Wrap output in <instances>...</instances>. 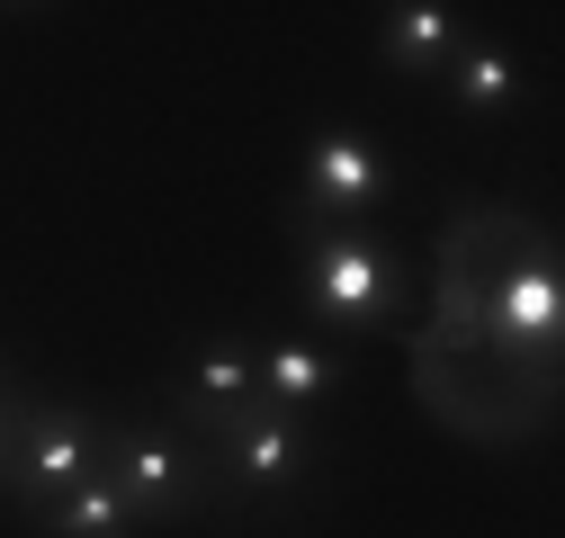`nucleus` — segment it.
<instances>
[{"instance_id":"1","label":"nucleus","mask_w":565,"mask_h":538,"mask_svg":"<svg viewBox=\"0 0 565 538\" xmlns=\"http://www.w3.org/2000/svg\"><path fill=\"white\" fill-rule=\"evenodd\" d=\"M404 359H413V404L476 449H512V440H539L556 422V368L512 359L484 323L431 314V323H413Z\"/></svg>"},{"instance_id":"2","label":"nucleus","mask_w":565,"mask_h":538,"mask_svg":"<svg viewBox=\"0 0 565 538\" xmlns=\"http://www.w3.org/2000/svg\"><path fill=\"white\" fill-rule=\"evenodd\" d=\"M547 251V234L521 216V207H493V197H467L449 207V234H440V279H431V314L440 323H493L503 288Z\"/></svg>"},{"instance_id":"3","label":"nucleus","mask_w":565,"mask_h":538,"mask_svg":"<svg viewBox=\"0 0 565 538\" xmlns=\"http://www.w3.org/2000/svg\"><path fill=\"white\" fill-rule=\"evenodd\" d=\"M99 476L117 485V503L135 512V529H145V520H189V512L216 503V485H225L198 440L145 431V422H99Z\"/></svg>"},{"instance_id":"4","label":"nucleus","mask_w":565,"mask_h":538,"mask_svg":"<svg viewBox=\"0 0 565 538\" xmlns=\"http://www.w3.org/2000/svg\"><path fill=\"white\" fill-rule=\"evenodd\" d=\"M99 422L108 413H73V404L19 395L10 404V476H0V494H10L28 520H45L73 485L99 476Z\"/></svg>"},{"instance_id":"5","label":"nucleus","mask_w":565,"mask_h":538,"mask_svg":"<svg viewBox=\"0 0 565 538\" xmlns=\"http://www.w3.org/2000/svg\"><path fill=\"white\" fill-rule=\"evenodd\" d=\"M198 449L216 458V476H234L243 494H288L315 466V431L297 413H278V404H243V413H225Z\"/></svg>"},{"instance_id":"6","label":"nucleus","mask_w":565,"mask_h":538,"mask_svg":"<svg viewBox=\"0 0 565 538\" xmlns=\"http://www.w3.org/2000/svg\"><path fill=\"white\" fill-rule=\"evenodd\" d=\"M386 189H395V171H386V153L369 144V134H323V144L306 153V180L288 197V216L306 234H341L360 207H377Z\"/></svg>"},{"instance_id":"7","label":"nucleus","mask_w":565,"mask_h":538,"mask_svg":"<svg viewBox=\"0 0 565 538\" xmlns=\"http://www.w3.org/2000/svg\"><path fill=\"white\" fill-rule=\"evenodd\" d=\"M306 297H315L332 323H386V305H395V260H386L360 225L306 234Z\"/></svg>"},{"instance_id":"8","label":"nucleus","mask_w":565,"mask_h":538,"mask_svg":"<svg viewBox=\"0 0 565 538\" xmlns=\"http://www.w3.org/2000/svg\"><path fill=\"white\" fill-rule=\"evenodd\" d=\"M493 342H503L512 359H530V368H556V332H565V288H556V243L521 269V279L503 288V305H493Z\"/></svg>"},{"instance_id":"9","label":"nucleus","mask_w":565,"mask_h":538,"mask_svg":"<svg viewBox=\"0 0 565 538\" xmlns=\"http://www.w3.org/2000/svg\"><path fill=\"white\" fill-rule=\"evenodd\" d=\"M252 368H260V404H278V413H306V404L332 386V359H323L315 342H278V351H260Z\"/></svg>"},{"instance_id":"10","label":"nucleus","mask_w":565,"mask_h":538,"mask_svg":"<svg viewBox=\"0 0 565 538\" xmlns=\"http://www.w3.org/2000/svg\"><path fill=\"white\" fill-rule=\"evenodd\" d=\"M440 54H458V19L449 10L413 0V10L386 19V63H395V73H440Z\"/></svg>"},{"instance_id":"11","label":"nucleus","mask_w":565,"mask_h":538,"mask_svg":"<svg viewBox=\"0 0 565 538\" xmlns=\"http://www.w3.org/2000/svg\"><path fill=\"white\" fill-rule=\"evenodd\" d=\"M449 90H458V108L493 117V108H512V99H521V63H512L503 45H467V54L449 63Z\"/></svg>"},{"instance_id":"12","label":"nucleus","mask_w":565,"mask_h":538,"mask_svg":"<svg viewBox=\"0 0 565 538\" xmlns=\"http://www.w3.org/2000/svg\"><path fill=\"white\" fill-rule=\"evenodd\" d=\"M45 529H54V538H135V512L117 503L108 476H90V485H73V494L45 512Z\"/></svg>"},{"instance_id":"13","label":"nucleus","mask_w":565,"mask_h":538,"mask_svg":"<svg viewBox=\"0 0 565 538\" xmlns=\"http://www.w3.org/2000/svg\"><path fill=\"white\" fill-rule=\"evenodd\" d=\"M10 404L19 395H0V476H10Z\"/></svg>"}]
</instances>
